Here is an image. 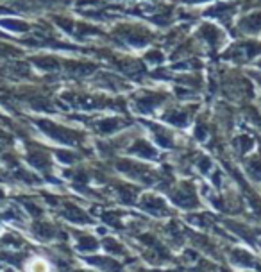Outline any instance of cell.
Masks as SVG:
<instances>
[{
  "label": "cell",
  "instance_id": "1",
  "mask_svg": "<svg viewBox=\"0 0 261 272\" xmlns=\"http://www.w3.org/2000/svg\"><path fill=\"white\" fill-rule=\"evenodd\" d=\"M30 272H47V265L43 262H34L30 265Z\"/></svg>",
  "mask_w": 261,
  "mask_h": 272
}]
</instances>
